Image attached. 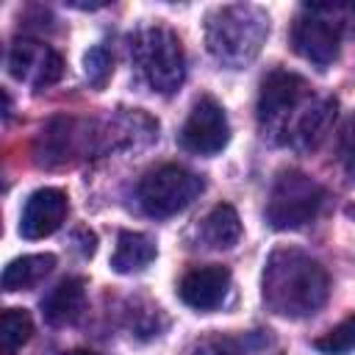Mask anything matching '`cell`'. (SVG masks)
<instances>
[{"instance_id":"cell-1","label":"cell","mask_w":355,"mask_h":355,"mask_svg":"<svg viewBox=\"0 0 355 355\" xmlns=\"http://www.w3.org/2000/svg\"><path fill=\"white\" fill-rule=\"evenodd\" d=\"M261 294L272 313L302 319L316 313L330 294L327 269L297 247H277L263 266Z\"/></svg>"},{"instance_id":"cell-2","label":"cell","mask_w":355,"mask_h":355,"mask_svg":"<svg viewBox=\"0 0 355 355\" xmlns=\"http://www.w3.org/2000/svg\"><path fill=\"white\" fill-rule=\"evenodd\" d=\"M269 36V17L263 8L250 3L219 6L208 14L205 25V44L211 55L225 67H244L250 64Z\"/></svg>"},{"instance_id":"cell-3","label":"cell","mask_w":355,"mask_h":355,"mask_svg":"<svg viewBox=\"0 0 355 355\" xmlns=\"http://www.w3.org/2000/svg\"><path fill=\"white\" fill-rule=\"evenodd\" d=\"M133 58L144 75V80L161 92L172 94L180 89L186 78V55L180 36L166 25L144 28L133 42Z\"/></svg>"},{"instance_id":"cell-4","label":"cell","mask_w":355,"mask_h":355,"mask_svg":"<svg viewBox=\"0 0 355 355\" xmlns=\"http://www.w3.org/2000/svg\"><path fill=\"white\" fill-rule=\"evenodd\" d=\"M327 200V191L300 169H283L266 202V219L275 230H297L313 222Z\"/></svg>"},{"instance_id":"cell-5","label":"cell","mask_w":355,"mask_h":355,"mask_svg":"<svg viewBox=\"0 0 355 355\" xmlns=\"http://www.w3.org/2000/svg\"><path fill=\"white\" fill-rule=\"evenodd\" d=\"M202 189H205V180L200 175L178 164H164L139 180L136 197L147 216L164 219L189 208L202 194Z\"/></svg>"},{"instance_id":"cell-6","label":"cell","mask_w":355,"mask_h":355,"mask_svg":"<svg viewBox=\"0 0 355 355\" xmlns=\"http://www.w3.org/2000/svg\"><path fill=\"white\" fill-rule=\"evenodd\" d=\"M311 94V86L302 75L288 69H275L263 78L261 94H258V122L263 128V136L286 133L288 114L302 105V100Z\"/></svg>"},{"instance_id":"cell-7","label":"cell","mask_w":355,"mask_h":355,"mask_svg":"<svg viewBox=\"0 0 355 355\" xmlns=\"http://www.w3.org/2000/svg\"><path fill=\"white\" fill-rule=\"evenodd\" d=\"M341 36H344L341 28L319 8V3L302 6V14L291 25L294 53L302 55L305 61L316 64V67H330L338 58Z\"/></svg>"},{"instance_id":"cell-8","label":"cell","mask_w":355,"mask_h":355,"mask_svg":"<svg viewBox=\"0 0 355 355\" xmlns=\"http://www.w3.org/2000/svg\"><path fill=\"white\" fill-rule=\"evenodd\" d=\"M230 141V125L225 108L214 97H200L180 128V147L197 155H216Z\"/></svg>"},{"instance_id":"cell-9","label":"cell","mask_w":355,"mask_h":355,"mask_svg":"<svg viewBox=\"0 0 355 355\" xmlns=\"http://www.w3.org/2000/svg\"><path fill=\"white\" fill-rule=\"evenodd\" d=\"M8 75L22 83H31L33 89H47L61 80L64 58L44 42L17 39L8 50Z\"/></svg>"},{"instance_id":"cell-10","label":"cell","mask_w":355,"mask_h":355,"mask_svg":"<svg viewBox=\"0 0 355 355\" xmlns=\"http://www.w3.org/2000/svg\"><path fill=\"white\" fill-rule=\"evenodd\" d=\"M67 211H69V202L61 189H53V186L36 189L25 200V208L19 214V236L28 241L53 236L64 225Z\"/></svg>"},{"instance_id":"cell-11","label":"cell","mask_w":355,"mask_h":355,"mask_svg":"<svg viewBox=\"0 0 355 355\" xmlns=\"http://www.w3.org/2000/svg\"><path fill=\"white\" fill-rule=\"evenodd\" d=\"M227 288H230V269L222 263H208L189 269L178 286V294L189 308L205 313L222 305Z\"/></svg>"},{"instance_id":"cell-12","label":"cell","mask_w":355,"mask_h":355,"mask_svg":"<svg viewBox=\"0 0 355 355\" xmlns=\"http://www.w3.org/2000/svg\"><path fill=\"white\" fill-rule=\"evenodd\" d=\"M336 114H338V100L336 97L311 100L302 108V114L297 116V122L288 130L286 141H291L297 150H316L327 139V133H330V128L336 122Z\"/></svg>"},{"instance_id":"cell-13","label":"cell","mask_w":355,"mask_h":355,"mask_svg":"<svg viewBox=\"0 0 355 355\" xmlns=\"http://www.w3.org/2000/svg\"><path fill=\"white\" fill-rule=\"evenodd\" d=\"M86 308V280L83 277H67L61 280L44 300H42V313L47 324H72L80 319Z\"/></svg>"},{"instance_id":"cell-14","label":"cell","mask_w":355,"mask_h":355,"mask_svg":"<svg viewBox=\"0 0 355 355\" xmlns=\"http://www.w3.org/2000/svg\"><path fill=\"white\" fill-rule=\"evenodd\" d=\"M155 255H158L155 241L147 233L122 230L116 236V250L111 255V269L119 272V275H130V272H139V269L150 266L155 261Z\"/></svg>"},{"instance_id":"cell-15","label":"cell","mask_w":355,"mask_h":355,"mask_svg":"<svg viewBox=\"0 0 355 355\" xmlns=\"http://www.w3.org/2000/svg\"><path fill=\"white\" fill-rule=\"evenodd\" d=\"M55 266V255L53 252H36V255H22L17 261H11L3 269V291H22V288H33L36 283H42Z\"/></svg>"},{"instance_id":"cell-16","label":"cell","mask_w":355,"mask_h":355,"mask_svg":"<svg viewBox=\"0 0 355 355\" xmlns=\"http://www.w3.org/2000/svg\"><path fill=\"white\" fill-rule=\"evenodd\" d=\"M241 239V219L230 202H219L208 211L202 222V241L214 250H227L236 247Z\"/></svg>"},{"instance_id":"cell-17","label":"cell","mask_w":355,"mask_h":355,"mask_svg":"<svg viewBox=\"0 0 355 355\" xmlns=\"http://www.w3.org/2000/svg\"><path fill=\"white\" fill-rule=\"evenodd\" d=\"M33 336V319L22 308H6L0 316V352L14 355Z\"/></svg>"},{"instance_id":"cell-18","label":"cell","mask_w":355,"mask_h":355,"mask_svg":"<svg viewBox=\"0 0 355 355\" xmlns=\"http://www.w3.org/2000/svg\"><path fill=\"white\" fill-rule=\"evenodd\" d=\"M313 347L324 355H347L355 349V313L347 316L344 322H338L336 327H330L324 336H319L313 341Z\"/></svg>"},{"instance_id":"cell-19","label":"cell","mask_w":355,"mask_h":355,"mask_svg":"<svg viewBox=\"0 0 355 355\" xmlns=\"http://www.w3.org/2000/svg\"><path fill=\"white\" fill-rule=\"evenodd\" d=\"M83 69H86V78L94 89H103L105 80L111 78V69H114V61H111V53L105 44H94L89 47V53L83 55Z\"/></svg>"},{"instance_id":"cell-20","label":"cell","mask_w":355,"mask_h":355,"mask_svg":"<svg viewBox=\"0 0 355 355\" xmlns=\"http://www.w3.org/2000/svg\"><path fill=\"white\" fill-rule=\"evenodd\" d=\"M319 8L341 28V33L355 36V3H319Z\"/></svg>"},{"instance_id":"cell-21","label":"cell","mask_w":355,"mask_h":355,"mask_svg":"<svg viewBox=\"0 0 355 355\" xmlns=\"http://www.w3.org/2000/svg\"><path fill=\"white\" fill-rule=\"evenodd\" d=\"M341 158H344L349 175H355V116L344 128V136H341Z\"/></svg>"},{"instance_id":"cell-22","label":"cell","mask_w":355,"mask_h":355,"mask_svg":"<svg viewBox=\"0 0 355 355\" xmlns=\"http://www.w3.org/2000/svg\"><path fill=\"white\" fill-rule=\"evenodd\" d=\"M191 355H239L227 341H219V338H208L202 344H197L191 349Z\"/></svg>"},{"instance_id":"cell-23","label":"cell","mask_w":355,"mask_h":355,"mask_svg":"<svg viewBox=\"0 0 355 355\" xmlns=\"http://www.w3.org/2000/svg\"><path fill=\"white\" fill-rule=\"evenodd\" d=\"M75 239H80V252L83 255H94V247H97V236L92 233V230H86V227H80L78 233H75Z\"/></svg>"},{"instance_id":"cell-24","label":"cell","mask_w":355,"mask_h":355,"mask_svg":"<svg viewBox=\"0 0 355 355\" xmlns=\"http://www.w3.org/2000/svg\"><path fill=\"white\" fill-rule=\"evenodd\" d=\"M64 355H100V352H94V349H69Z\"/></svg>"}]
</instances>
